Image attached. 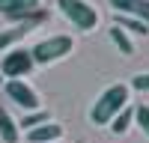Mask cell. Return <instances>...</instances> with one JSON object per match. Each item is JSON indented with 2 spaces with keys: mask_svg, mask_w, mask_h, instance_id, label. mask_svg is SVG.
Segmentation results:
<instances>
[{
  "mask_svg": "<svg viewBox=\"0 0 149 143\" xmlns=\"http://www.w3.org/2000/svg\"><path fill=\"white\" fill-rule=\"evenodd\" d=\"M60 143H63V140H60Z\"/></svg>",
  "mask_w": 149,
  "mask_h": 143,
  "instance_id": "18",
  "label": "cell"
},
{
  "mask_svg": "<svg viewBox=\"0 0 149 143\" xmlns=\"http://www.w3.org/2000/svg\"><path fill=\"white\" fill-rule=\"evenodd\" d=\"M110 6L116 9V15L137 18V21L149 24V0H110Z\"/></svg>",
  "mask_w": 149,
  "mask_h": 143,
  "instance_id": "7",
  "label": "cell"
},
{
  "mask_svg": "<svg viewBox=\"0 0 149 143\" xmlns=\"http://www.w3.org/2000/svg\"><path fill=\"white\" fill-rule=\"evenodd\" d=\"M0 15H6L9 21H45L48 12L42 9V0H0Z\"/></svg>",
  "mask_w": 149,
  "mask_h": 143,
  "instance_id": "4",
  "label": "cell"
},
{
  "mask_svg": "<svg viewBox=\"0 0 149 143\" xmlns=\"http://www.w3.org/2000/svg\"><path fill=\"white\" fill-rule=\"evenodd\" d=\"M42 122H48V113H45V110H30V113H24V116H21V122H18V128L24 125V128L30 131V128H36V125H42Z\"/></svg>",
  "mask_w": 149,
  "mask_h": 143,
  "instance_id": "14",
  "label": "cell"
},
{
  "mask_svg": "<svg viewBox=\"0 0 149 143\" xmlns=\"http://www.w3.org/2000/svg\"><path fill=\"white\" fill-rule=\"evenodd\" d=\"M0 83H3V75H0Z\"/></svg>",
  "mask_w": 149,
  "mask_h": 143,
  "instance_id": "17",
  "label": "cell"
},
{
  "mask_svg": "<svg viewBox=\"0 0 149 143\" xmlns=\"http://www.w3.org/2000/svg\"><path fill=\"white\" fill-rule=\"evenodd\" d=\"M0 140H3V143H18L21 140L18 122L9 116V110H3V107H0Z\"/></svg>",
  "mask_w": 149,
  "mask_h": 143,
  "instance_id": "10",
  "label": "cell"
},
{
  "mask_svg": "<svg viewBox=\"0 0 149 143\" xmlns=\"http://www.w3.org/2000/svg\"><path fill=\"white\" fill-rule=\"evenodd\" d=\"M134 122H137L140 131L149 137V104H137V107H134Z\"/></svg>",
  "mask_w": 149,
  "mask_h": 143,
  "instance_id": "15",
  "label": "cell"
},
{
  "mask_svg": "<svg viewBox=\"0 0 149 143\" xmlns=\"http://www.w3.org/2000/svg\"><path fill=\"white\" fill-rule=\"evenodd\" d=\"M128 92H131L128 83H113V87H107L95 99V104H93L90 122L93 125H110V119H113L122 107H128Z\"/></svg>",
  "mask_w": 149,
  "mask_h": 143,
  "instance_id": "1",
  "label": "cell"
},
{
  "mask_svg": "<svg viewBox=\"0 0 149 143\" xmlns=\"http://www.w3.org/2000/svg\"><path fill=\"white\" fill-rule=\"evenodd\" d=\"M57 6H60V12H63V15H66L78 30H84V33L95 30L98 12H95L93 3H86V0H57Z\"/></svg>",
  "mask_w": 149,
  "mask_h": 143,
  "instance_id": "3",
  "label": "cell"
},
{
  "mask_svg": "<svg viewBox=\"0 0 149 143\" xmlns=\"http://www.w3.org/2000/svg\"><path fill=\"white\" fill-rule=\"evenodd\" d=\"M36 27H39V21H24V24H15V27H6V30H0V54H3L9 45H15L18 39H24L27 33H33Z\"/></svg>",
  "mask_w": 149,
  "mask_h": 143,
  "instance_id": "9",
  "label": "cell"
},
{
  "mask_svg": "<svg viewBox=\"0 0 149 143\" xmlns=\"http://www.w3.org/2000/svg\"><path fill=\"white\" fill-rule=\"evenodd\" d=\"M33 66L36 63H33V57H30L27 48H15V51H9L3 57V63H0V75L9 78V81H15V78H24Z\"/></svg>",
  "mask_w": 149,
  "mask_h": 143,
  "instance_id": "6",
  "label": "cell"
},
{
  "mask_svg": "<svg viewBox=\"0 0 149 143\" xmlns=\"http://www.w3.org/2000/svg\"><path fill=\"white\" fill-rule=\"evenodd\" d=\"M60 140H63V125L51 122V119L27 131V143H60Z\"/></svg>",
  "mask_w": 149,
  "mask_h": 143,
  "instance_id": "8",
  "label": "cell"
},
{
  "mask_svg": "<svg viewBox=\"0 0 149 143\" xmlns=\"http://www.w3.org/2000/svg\"><path fill=\"white\" fill-rule=\"evenodd\" d=\"M6 95L12 101H15L18 107H24V110H42V101H39V92H36L27 81H21V78H15V81H6Z\"/></svg>",
  "mask_w": 149,
  "mask_h": 143,
  "instance_id": "5",
  "label": "cell"
},
{
  "mask_svg": "<svg viewBox=\"0 0 149 143\" xmlns=\"http://www.w3.org/2000/svg\"><path fill=\"white\" fill-rule=\"evenodd\" d=\"M116 27H122L125 33H134V36H149V24H143V21H137V18L116 15Z\"/></svg>",
  "mask_w": 149,
  "mask_h": 143,
  "instance_id": "12",
  "label": "cell"
},
{
  "mask_svg": "<svg viewBox=\"0 0 149 143\" xmlns=\"http://www.w3.org/2000/svg\"><path fill=\"white\" fill-rule=\"evenodd\" d=\"M110 39H113V45H116V48H119V51L125 54V57H131V54H134V45H131L128 33L122 30V27H116V24H113V27H110Z\"/></svg>",
  "mask_w": 149,
  "mask_h": 143,
  "instance_id": "13",
  "label": "cell"
},
{
  "mask_svg": "<svg viewBox=\"0 0 149 143\" xmlns=\"http://www.w3.org/2000/svg\"><path fill=\"white\" fill-rule=\"evenodd\" d=\"M131 90L149 92V72H140V75H134V78H131Z\"/></svg>",
  "mask_w": 149,
  "mask_h": 143,
  "instance_id": "16",
  "label": "cell"
},
{
  "mask_svg": "<svg viewBox=\"0 0 149 143\" xmlns=\"http://www.w3.org/2000/svg\"><path fill=\"white\" fill-rule=\"evenodd\" d=\"M131 122H134V110L131 107H122V110L110 119V131H113V134H125L131 128Z\"/></svg>",
  "mask_w": 149,
  "mask_h": 143,
  "instance_id": "11",
  "label": "cell"
},
{
  "mask_svg": "<svg viewBox=\"0 0 149 143\" xmlns=\"http://www.w3.org/2000/svg\"><path fill=\"white\" fill-rule=\"evenodd\" d=\"M74 51V39L72 36H48V39H39L33 48H30V57L33 63L39 66H48V63H57Z\"/></svg>",
  "mask_w": 149,
  "mask_h": 143,
  "instance_id": "2",
  "label": "cell"
}]
</instances>
